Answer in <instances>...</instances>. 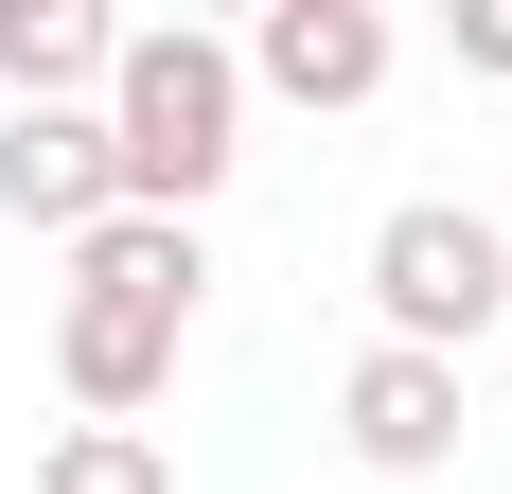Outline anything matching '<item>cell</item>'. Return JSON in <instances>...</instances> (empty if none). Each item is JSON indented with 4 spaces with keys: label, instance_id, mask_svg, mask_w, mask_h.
I'll return each instance as SVG.
<instances>
[{
    "label": "cell",
    "instance_id": "cell-1",
    "mask_svg": "<svg viewBox=\"0 0 512 494\" xmlns=\"http://www.w3.org/2000/svg\"><path fill=\"white\" fill-rule=\"evenodd\" d=\"M195 300H212V247H195V230L106 212V230L71 247V300H53V371H71V406H89V424H142V406L177 389Z\"/></svg>",
    "mask_w": 512,
    "mask_h": 494
},
{
    "label": "cell",
    "instance_id": "cell-2",
    "mask_svg": "<svg viewBox=\"0 0 512 494\" xmlns=\"http://www.w3.org/2000/svg\"><path fill=\"white\" fill-rule=\"evenodd\" d=\"M106 159H124V212L195 230L230 195V159H248V53L195 36V18H142L106 53Z\"/></svg>",
    "mask_w": 512,
    "mask_h": 494
},
{
    "label": "cell",
    "instance_id": "cell-3",
    "mask_svg": "<svg viewBox=\"0 0 512 494\" xmlns=\"http://www.w3.org/2000/svg\"><path fill=\"white\" fill-rule=\"evenodd\" d=\"M371 318H389V353H442V371H460V336L512 318V230L460 212V195H407L371 230Z\"/></svg>",
    "mask_w": 512,
    "mask_h": 494
},
{
    "label": "cell",
    "instance_id": "cell-4",
    "mask_svg": "<svg viewBox=\"0 0 512 494\" xmlns=\"http://www.w3.org/2000/svg\"><path fill=\"white\" fill-rule=\"evenodd\" d=\"M0 212L53 247H89L124 212V159H106V106H0Z\"/></svg>",
    "mask_w": 512,
    "mask_h": 494
},
{
    "label": "cell",
    "instance_id": "cell-5",
    "mask_svg": "<svg viewBox=\"0 0 512 494\" xmlns=\"http://www.w3.org/2000/svg\"><path fill=\"white\" fill-rule=\"evenodd\" d=\"M230 53H248V89H283V106H371L407 36H389V0H265Z\"/></svg>",
    "mask_w": 512,
    "mask_h": 494
},
{
    "label": "cell",
    "instance_id": "cell-6",
    "mask_svg": "<svg viewBox=\"0 0 512 494\" xmlns=\"http://www.w3.org/2000/svg\"><path fill=\"white\" fill-rule=\"evenodd\" d=\"M336 442H354L371 477H442V459H460V371L371 336V353H354V389H336Z\"/></svg>",
    "mask_w": 512,
    "mask_h": 494
},
{
    "label": "cell",
    "instance_id": "cell-7",
    "mask_svg": "<svg viewBox=\"0 0 512 494\" xmlns=\"http://www.w3.org/2000/svg\"><path fill=\"white\" fill-rule=\"evenodd\" d=\"M106 53H124L106 0H0V89L18 106H106Z\"/></svg>",
    "mask_w": 512,
    "mask_h": 494
},
{
    "label": "cell",
    "instance_id": "cell-8",
    "mask_svg": "<svg viewBox=\"0 0 512 494\" xmlns=\"http://www.w3.org/2000/svg\"><path fill=\"white\" fill-rule=\"evenodd\" d=\"M36 494H177V459H159V424H71L36 459Z\"/></svg>",
    "mask_w": 512,
    "mask_h": 494
},
{
    "label": "cell",
    "instance_id": "cell-9",
    "mask_svg": "<svg viewBox=\"0 0 512 494\" xmlns=\"http://www.w3.org/2000/svg\"><path fill=\"white\" fill-rule=\"evenodd\" d=\"M460 71H512V0H460Z\"/></svg>",
    "mask_w": 512,
    "mask_h": 494
}]
</instances>
